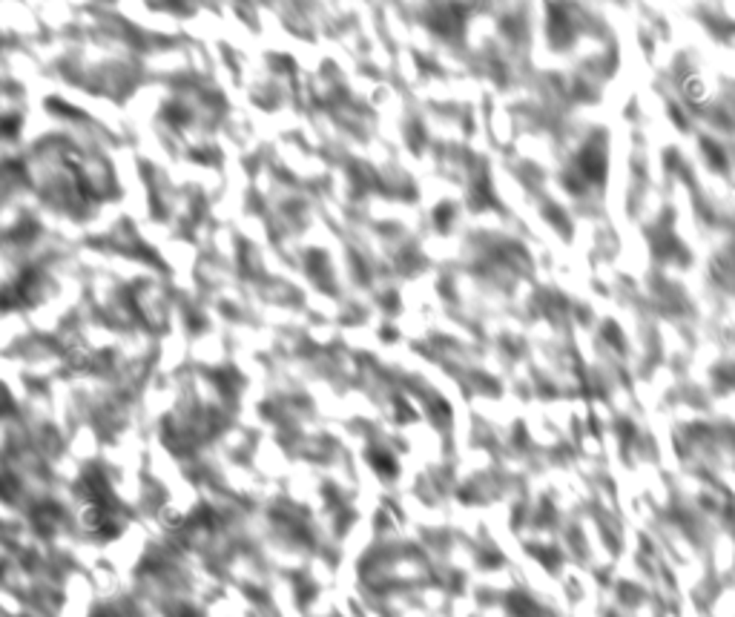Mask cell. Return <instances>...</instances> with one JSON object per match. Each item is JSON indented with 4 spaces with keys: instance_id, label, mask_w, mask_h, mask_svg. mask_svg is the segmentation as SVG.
I'll return each instance as SVG.
<instances>
[{
    "instance_id": "obj_1",
    "label": "cell",
    "mask_w": 735,
    "mask_h": 617,
    "mask_svg": "<svg viewBox=\"0 0 735 617\" xmlns=\"http://www.w3.org/2000/svg\"><path fill=\"white\" fill-rule=\"evenodd\" d=\"M368 460H371V462H374V468H377V471H382V474H394V471H397V465H394L391 454H379V451H371V454H368Z\"/></svg>"
}]
</instances>
